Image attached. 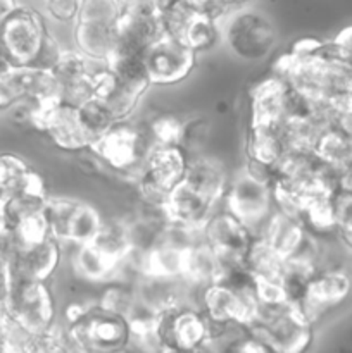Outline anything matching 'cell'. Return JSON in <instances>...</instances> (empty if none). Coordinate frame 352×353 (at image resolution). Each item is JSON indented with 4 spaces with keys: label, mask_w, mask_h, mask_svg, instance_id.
<instances>
[{
    "label": "cell",
    "mask_w": 352,
    "mask_h": 353,
    "mask_svg": "<svg viewBox=\"0 0 352 353\" xmlns=\"http://www.w3.org/2000/svg\"><path fill=\"white\" fill-rule=\"evenodd\" d=\"M338 193H347L352 195V168H349L347 171L340 172L338 174Z\"/></svg>",
    "instance_id": "43"
},
{
    "label": "cell",
    "mask_w": 352,
    "mask_h": 353,
    "mask_svg": "<svg viewBox=\"0 0 352 353\" xmlns=\"http://www.w3.org/2000/svg\"><path fill=\"white\" fill-rule=\"evenodd\" d=\"M314 327L293 303L262 309L257 319L245 327L251 336L275 353H307L314 343Z\"/></svg>",
    "instance_id": "6"
},
{
    "label": "cell",
    "mask_w": 352,
    "mask_h": 353,
    "mask_svg": "<svg viewBox=\"0 0 352 353\" xmlns=\"http://www.w3.org/2000/svg\"><path fill=\"white\" fill-rule=\"evenodd\" d=\"M230 179V169L221 159L206 154V152L192 154L185 183L199 193H202L211 202H214L216 205L223 203Z\"/></svg>",
    "instance_id": "22"
},
{
    "label": "cell",
    "mask_w": 352,
    "mask_h": 353,
    "mask_svg": "<svg viewBox=\"0 0 352 353\" xmlns=\"http://www.w3.org/2000/svg\"><path fill=\"white\" fill-rule=\"evenodd\" d=\"M45 217L52 238L61 241L64 247L92 243L106 219L99 207L92 202L52 195L47 200Z\"/></svg>",
    "instance_id": "11"
},
{
    "label": "cell",
    "mask_w": 352,
    "mask_h": 353,
    "mask_svg": "<svg viewBox=\"0 0 352 353\" xmlns=\"http://www.w3.org/2000/svg\"><path fill=\"white\" fill-rule=\"evenodd\" d=\"M335 196L316 200L311 205H307L302 210V214H300L304 226L317 240L328 236L337 238V234H335V231H337V223H335Z\"/></svg>",
    "instance_id": "35"
},
{
    "label": "cell",
    "mask_w": 352,
    "mask_h": 353,
    "mask_svg": "<svg viewBox=\"0 0 352 353\" xmlns=\"http://www.w3.org/2000/svg\"><path fill=\"white\" fill-rule=\"evenodd\" d=\"M21 103H24L23 85H21L19 69H14L0 76V116L9 114Z\"/></svg>",
    "instance_id": "38"
},
{
    "label": "cell",
    "mask_w": 352,
    "mask_h": 353,
    "mask_svg": "<svg viewBox=\"0 0 352 353\" xmlns=\"http://www.w3.org/2000/svg\"><path fill=\"white\" fill-rule=\"evenodd\" d=\"M223 43L240 61L257 62L269 57L276 45V28L266 14L235 9L221 23Z\"/></svg>",
    "instance_id": "10"
},
{
    "label": "cell",
    "mask_w": 352,
    "mask_h": 353,
    "mask_svg": "<svg viewBox=\"0 0 352 353\" xmlns=\"http://www.w3.org/2000/svg\"><path fill=\"white\" fill-rule=\"evenodd\" d=\"M219 205L186 185L185 181L176 186L164 202L169 224L192 231H202L209 217Z\"/></svg>",
    "instance_id": "21"
},
{
    "label": "cell",
    "mask_w": 352,
    "mask_h": 353,
    "mask_svg": "<svg viewBox=\"0 0 352 353\" xmlns=\"http://www.w3.org/2000/svg\"><path fill=\"white\" fill-rule=\"evenodd\" d=\"M92 245L99 248L119 269H123L126 262L137 254L133 233H131V223L130 219H124V217H110V219L106 217Z\"/></svg>",
    "instance_id": "27"
},
{
    "label": "cell",
    "mask_w": 352,
    "mask_h": 353,
    "mask_svg": "<svg viewBox=\"0 0 352 353\" xmlns=\"http://www.w3.org/2000/svg\"><path fill=\"white\" fill-rule=\"evenodd\" d=\"M335 223L337 238L345 248L352 252V195L337 193L335 196Z\"/></svg>",
    "instance_id": "37"
},
{
    "label": "cell",
    "mask_w": 352,
    "mask_h": 353,
    "mask_svg": "<svg viewBox=\"0 0 352 353\" xmlns=\"http://www.w3.org/2000/svg\"><path fill=\"white\" fill-rule=\"evenodd\" d=\"M21 3L17 0H0V24L19 7Z\"/></svg>",
    "instance_id": "44"
},
{
    "label": "cell",
    "mask_w": 352,
    "mask_h": 353,
    "mask_svg": "<svg viewBox=\"0 0 352 353\" xmlns=\"http://www.w3.org/2000/svg\"><path fill=\"white\" fill-rule=\"evenodd\" d=\"M221 205L247 224L259 236L264 224L276 210L273 183L259 179L242 164L231 174L226 195Z\"/></svg>",
    "instance_id": "13"
},
{
    "label": "cell",
    "mask_w": 352,
    "mask_h": 353,
    "mask_svg": "<svg viewBox=\"0 0 352 353\" xmlns=\"http://www.w3.org/2000/svg\"><path fill=\"white\" fill-rule=\"evenodd\" d=\"M199 353H214L213 350H202V352H199Z\"/></svg>",
    "instance_id": "49"
},
{
    "label": "cell",
    "mask_w": 352,
    "mask_h": 353,
    "mask_svg": "<svg viewBox=\"0 0 352 353\" xmlns=\"http://www.w3.org/2000/svg\"><path fill=\"white\" fill-rule=\"evenodd\" d=\"M244 265L254 279H278V281H282L285 261L261 236H255L247 255H245Z\"/></svg>",
    "instance_id": "33"
},
{
    "label": "cell",
    "mask_w": 352,
    "mask_h": 353,
    "mask_svg": "<svg viewBox=\"0 0 352 353\" xmlns=\"http://www.w3.org/2000/svg\"><path fill=\"white\" fill-rule=\"evenodd\" d=\"M7 316L37 336H48L59 327V302L52 281L10 278L6 299Z\"/></svg>",
    "instance_id": "4"
},
{
    "label": "cell",
    "mask_w": 352,
    "mask_h": 353,
    "mask_svg": "<svg viewBox=\"0 0 352 353\" xmlns=\"http://www.w3.org/2000/svg\"><path fill=\"white\" fill-rule=\"evenodd\" d=\"M0 353H12V352H9L6 347H3V343H0Z\"/></svg>",
    "instance_id": "47"
},
{
    "label": "cell",
    "mask_w": 352,
    "mask_h": 353,
    "mask_svg": "<svg viewBox=\"0 0 352 353\" xmlns=\"http://www.w3.org/2000/svg\"><path fill=\"white\" fill-rule=\"evenodd\" d=\"M349 103H351V107H352V99H351V102H349Z\"/></svg>",
    "instance_id": "50"
},
{
    "label": "cell",
    "mask_w": 352,
    "mask_h": 353,
    "mask_svg": "<svg viewBox=\"0 0 352 353\" xmlns=\"http://www.w3.org/2000/svg\"><path fill=\"white\" fill-rule=\"evenodd\" d=\"M351 299L352 276L337 265H326L307 283L295 307L313 326H316L324 317L351 302Z\"/></svg>",
    "instance_id": "16"
},
{
    "label": "cell",
    "mask_w": 352,
    "mask_h": 353,
    "mask_svg": "<svg viewBox=\"0 0 352 353\" xmlns=\"http://www.w3.org/2000/svg\"><path fill=\"white\" fill-rule=\"evenodd\" d=\"M81 0H43L45 12L50 19L61 24H75L78 19Z\"/></svg>",
    "instance_id": "39"
},
{
    "label": "cell",
    "mask_w": 352,
    "mask_h": 353,
    "mask_svg": "<svg viewBox=\"0 0 352 353\" xmlns=\"http://www.w3.org/2000/svg\"><path fill=\"white\" fill-rule=\"evenodd\" d=\"M9 283H10L9 269H7L6 262L0 259V307L6 305L7 292H9Z\"/></svg>",
    "instance_id": "41"
},
{
    "label": "cell",
    "mask_w": 352,
    "mask_h": 353,
    "mask_svg": "<svg viewBox=\"0 0 352 353\" xmlns=\"http://www.w3.org/2000/svg\"><path fill=\"white\" fill-rule=\"evenodd\" d=\"M95 303L100 309L124 317L128 321V317L133 314V310L138 305V293L135 281L114 279V281L106 283L100 288L99 295L95 296Z\"/></svg>",
    "instance_id": "31"
},
{
    "label": "cell",
    "mask_w": 352,
    "mask_h": 353,
    "mask_svg": "<svg viewBox=\"0 0 352 353\" xmlns=\"http://www.w3.org/2000/svg\"><path fill=\"white\" fill-rule=\"evenodd\" d=\"M190 157L192 154L183 145H155L133 183L138 200L164 205L169 193L185 181Z\"/></svg>",
    "instance_id": "7"
},
{
    "label": "cell",
    "mask_w": 352,
    "mask_h": 353,
    "mask_svg": "<svg viewBox=\"0 0 352 353\" xmlns=\"http://www.w3.org/2000/svg\"><path fill=\"white\" fill-rule=\"evenodd\" d=\"M0 233H2V230H0Z\"/></svg>",
    "instance_id": "51"
},
{
    "label": "cell",
    "mask_w": 352,
    "mask_h": 353,
    "mask_svg": "<svg viewBox=\"0 0 352 353\" xmlns=\"http://www.w3.org/2000/svg\"><path fill=\"white\" fill-rule=\"evenodd\" d=\"M43 183V178L24 161L9 152H0V200H6L23 190Z\"/></svg>",
    "instance_id": "29"
},
{
    "label": "cell",
    "mask_w": 352,
    "mask_h": 353,
    "mask_svg": "<svg viewBox=\"0 0 352 353\" xmlns=\"http://www.w3.org/2000/svg\"><path fill=\"white\" fill-rule=\"evenodd\" d=\"M338 174L328 169L314 152L289 150L275 168L276 209L300 217L307 205L338 193Z\"/></svg>",
    "instance_id": "2"
},
{
    "label": "cell",
    "mask_w": 352,
    "mask_h": 353,
    "mask_svg": "<svg viewBox=\"0 0 352 353\" xmlns=\"http://www.w3.org/2000/svg\"><path fill=\"white\" fill-rule=\"evenodd\" d=\"M221 276H223V261L200 236L186 250L182 276L183 283L195 292L202 286L217 283Z\"/></svg>",
    "instance_id": "26"
},
{
    "label": "cell",
    "mask_w": 352,
    "mask_h": 353,
    "mask_svg": "<svg viewBox=\"0 0 352 353\" xmlns=\"http://www.w3.org/2000/svg\"><path fill=\"white\" fill-rule=\"evenodd\" d=\"M62 331L75 353H126L135 341L130 323L100 309L95 300L78 321Z\"/></svg>",
    "instance_id": "5"
},
{
    "label": "cell",
    "mask_w": 352,
    "mask_h": 353,
    "mask_svg": "<svg viewBox=\"0 0 352 353\" xmlns=\"http://www.w3.org/2000/svg\"><path fill=\"white\" fill-rule=\"evenodd\" d=\"M197 57L185 43L161 34L145 54V65L152 86H175L185 81L195 69Z\"/></svg>",
    "instance_id": "18"
},
{
    "label": "cell",
    "mask_w": 352,
    "mask_h": 353,
    "mask_svg": "<svg viewBox=\"0 0 352 353\" xmlns=\"http://www.w3.org/2000/svg\"><path fill=\"white\" fill-rule=\"evenodd\" d=\"M35 353H75L71 347H69L68 340L64 336V331L57 330L55 333L48 334L41 340L40 347L37 348Z\"/></svg>",
    "instance_id": "40"
},
{
    "label": "cell",
    "mask_w": 352,
    "mask_h": 353,
    "mask_svg": "<svg viewBox=\"0 0 352 353\" xmlns=\"http://www.w3.org/2000/svg\"><path fill=\"white\" fill-rule=\"evenodd\" d=\"M116 24L100 21H76L72 24V48L95 64H107L114 52Z\"/></svg>",
    "instance_id": "24"
},
{
    "label": "cell",
    "mask_w": 352,
    "mask_h": 353,
    "mask_svg": "<svg viewBox=\"0 0 352 353\" xmlns=\"http://www.w3.org/2000/svg\"><path fill=\"white\" fill-rule=\"evenodd\" d=\"M66 257V247L55 238L35 245H14L0 233V259L10 278L54 281Z\"/></svg>",
    "instance_id": "15"
},
{
    "label": "cell",
    "mask_w": 352,
    "mask_h": 353,
    "mask_svg": "<svg viewBox=\"0 0 352 353\" xmlns=\"http://www.w3.org/2000/svg\"><path fill=\"white\" fill-rule=\"evenodd\" d=\"M248 124L282 126L286 119L309 110V100L297 93L285 79L273 74L261 79L248 95Z\"/></svg>",
    "instance_id": "14"
},
{
    "label": "cell",
    "mask_w": 352,
    "mask_h": 353,
    "mask_svg": "<svg viewBox=\"0 0 352 353\" xmlns=\"http://www.w3.org/2000/svg\"><path fill=\"white\" fill-rule=\"evenodd\" d=\"M95 62L88 61L76 48H66L55 68L52 69L61 86V100L71 105H81L93 97Z\"/></svg>",
    "instance_id": "20"
},
{
    "label": "cell",
    "mask_w": 352,
    "mask_h": 353,
    "mask_svg": "<svg viewBox=\"0 0 352 353\" xmlns=\"http://www.w3.org/2000/svg\"><path fill=\"white\" fill-rule=\"evenodd\" d=\"M179 41L185 43L193 54H206L223 41L221 21L214 19L206 12H199L185 28Z\"/></svg>",
    "instance_id": "32"
},
{
    "label": "cell",
    "mask_w": 352,
    "mask_h": 353,
    "mask_svg": "<svg viewBox=\"0 0 352 353\" xmlns=\"http://www.w3.org/2000/svg\"><path fill=\"white\" fill-rule=\"evenodd\" d=\"M145 119H128L116 124L90 148V154L113 174L135 183L148 154L154 148Z\"/></svg>",
    "instance_id": "3"
},
{
    "label": "cell",
    "mask_w": 352,
    "mask_h": 353,
    "mask_svg": "<svg viewBox=\"0 0 352 353\" xmlns=\"http://www.w3.org/2000/svg\"><path fill=\"white\" fill-rule=\"evenodd\" d=\"M271 72L309 102L345 105L352 99V55L333 40L299 38L276 59Z\"/></svg>",
    "instance_id": "1"
},
{
    "label": "cell",
    "mask_w": 352,
    "mask_h": 353,
    "mask_svg": "<svg viewBox=\"0 0 352 353\" xmlns=\"http://www.w3.org/2000/svg\"><path fill=\"white\" fill-rule=\"evenodd\" d=\"M0 230H2V200H0Z\"/></svg>",
    "instance_id": "48"
},
{
    "label": "cell",
    "mask_w": 352,
    "mask_h": 353,
    "mask_svg": "<svg viewBox=\"0 0 352 353\" xmlns=\"http://www.w3.org/2000/svg\"><path fill=\"white\" fill-rule=\"evenodd\" d=\"M200 236L219 255L223 264H240L257 234L219 205L202 228Z\"/></svg>",
    "instance_id": "19"
},
{
    "label": "cell",
    "mask_w": 352,
    "mask_h": 353,
    "mask_svg": "<svg viewBox=\"0 0 352 353\" xmlns=\"http://www.w3.org/2000/svg\"><path fill=\"white\" fill-rule=\"evenodd\" d=\"M333 43H337L342 50H345L349 55H352V26L344 28V30L333 38Z\"/></svg>",
    "instance_id": "42"
},
{
    "label": "cell",
    "mask_w": 352,
    "mask_h": 353,
    "mask_svg": "<svg viewBox=\"0 0 352 353\" xmlns=\"http://www.w3.org/2000/svg\"><path fill=\"white\" fill-rule=\"evenodd\" d=\"M78 114L86 134H88L93 143L99 141L102 137H106L116 124H119V119L113 112V109L97 97H92L90 100L83 102L81 105H78Z\"/></svg>",
    "instance_id": "34"
},
{
    "label": "cell",
    "mask_w": 352,
    "mask_h": 353,
    "mask_svg": "<svg viewBox=\"0 0 352 353\" xmlns=\"http://www.w3.org/2000/svg\"><path fill=\"white\" fill-rule=\"evenodd\" d=\"M50 34L45 17L26 6L17 7L0 24V41L16 69L37 68Z\"/></svg>",
    "instance_id": "12"
},
{
    "label": "cell",
    "mask_w": 352,
    "mask_h": 353,
    "mask_svg": "<svg viewBox=\"0 0 352 353\" xmlns=\"http://www.w3.org/2000/svg\"><path fill=\"white\" fill-rule=\"evenodd\" d=\"M154 145H182L185 121L171 112H161L145 119Z\"/></svg>",
    "instance_id": "36"
},
{
    "label": "cell",
    "mask_w": 352,
    "mask_h": 353,
    "mask_svg": "<svg viewBox=\"0 0 352 353\" xmlns=\"http://www.w3.org/2000/svg\"><path fill=\"white\" fill-rule=\"evenodd\" d=\"M314 154L337 174L347 171L352 168V134L338 126H331L320 138L314 147Z\"/></svg>",
    "instance_id": "30"
},
{
    "label": "cell",
    "mask_w": 352,
    "mask_h": 353,
    "mask_svg": "<svg viewBox=\"0 0 352 353\" xmlns=\"http://www.w3.org/2000/svg\"><path fill=\"white\" fill-rule=\"evenodd\" d=\"M289 152L282 126L248 124L245 131V161L275 169Z\"/></svg>",
    "instance_id": "25"
},
{
    "label": "cell",
    "mask_w": 352,
    "mask_h": 353,
    "mask_svg": "<svg viewBox=\"0 0 352 353\" xmlns=\"http://www.w3.org/2000/svg\"><path fill=\"white\" fill-rule=\"evenodd\" d=\"M259 236L283 259L289 261L290 257L299 254L304 247L311 241L313 234L304 226L302 219L292 214L276 209L268 223L261 230Z\"/></svg>",
    "instance_id": "23"
},
{
    "label": "cell",
    "mask_w": 352,
    "mask_h": 353,
    "mask_svg": "<svg viewBox=\"0 0 352 353\" xmlns=\"http://www.w3.org/2000/svg\"><path fill=\"white\" fill-rule=\"evenodd\" d=\"M30 124L50 140L55 148L64 152H90L93 141L79 119L78 107L62 100L41 107H31Z\"/></svg>",
    "instance_id": "17"
},
{
    "label": "cell",
    "mask_w": 352,
    "mask_h": 353,
    "mask_svg": "<svg viewBox=\"0 0 352 353\" xmlns=\"http://www.w3.org/2000/svg\"><path fill=\"white\" fill-rule=\"evenodd\" d=\"M69 265H71L76 278H79L85 283H90V285L100 286L117 279L121 271L113 261H109L92 243L71 247V252H69Z\"/></svg>",
    "instance_id": "28"
},
{
    "label": "cell",
    "mask_w": 352,
    "mask_h": 353,
    "mask_svg": "<svg viewBox=\"0 0 352 353\" xmlns=\"http://www.w3.org/2000/svg\"><path fill=\"white\" fill-rule=\"evenodd\" d=\"M14 69H16V68L10 64L9 57H7L6 50H3V47H2V41H0V76L7 74V72H10V71H14Z\"/></svg>",
    "instance_id": "45"
},
{
    "label": "cell",
    "mask_w": 352,
    "mask_h": 353,
    "mask_svg": "<svg viewBox=\"0 0 352 353\" xmlns=\"http://www.w3.org/2000/svg\"><path fill=\"white\" fill-rule=\"evenodd\" d=\"M247 2L248 0H221V3H223L226 9H231V7H238V9H242V6Z\"/></svg>",
    "instance_id": "46"
},
{
    "label": "cell",
    "mask_w": 352,
    "mask_h": 353,
    "mask_svg": "<svg viewBox=\"0 0 352 353\" xmlns=\"http://www.w3.org/2000/svg\"><path fill=\"white\" fill-rule=\"evenodd\" d=\"M195 305L216 326L248 327L261 312V303L255 295V285L237 288L217 281L193 292Z\"/></svg>",
    "instance_id": "9"
},
{
    "label": "cell",
    "mask_w": 352,
    "mask_h": 353,
    "mask_svg": "<svg viewBox=\"0 0 352 353\" xmlns=\"http://www.w3.org/2000/svg\"><path fill=\"white\" fill-rule=\"evenodd\" d=\"M213 338L211 321L195 303H182L159 316L155 343L159 353H199Z\"/></svg>",
    "instance_id": "8"
}]
</instances>
